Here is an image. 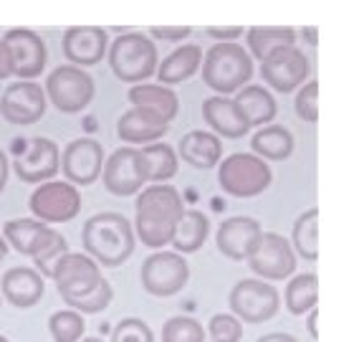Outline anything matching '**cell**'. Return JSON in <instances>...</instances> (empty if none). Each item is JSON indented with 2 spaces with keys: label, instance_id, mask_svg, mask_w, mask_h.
<instances>
[{
  "label": "cell",
  "instance_id": "cell-4",
  "mask_svg": "<svg viewBox=\"0 0 364 342\" xmlns=\"http://www.w3.org/2000/svg\"><path fill=\"white\" fill-rule=\"evenodd\" d=\"M109 66L127 84H144L157 71V46L142 33H122L109 48Z\"/></svg>",
  "mask_w": 364,
  "mask_h": 342
},
{
  "label": "cell",
  "instance_id": "cell-36",
  "mask_svg": "<svg viewBox=\"0 0 364 342\" xmlns=\"http://www.w3.org/2000/svg\"><path fill=\"white\" fill-rule=\"evenodd\" d=\"M112 299H114L112 284H109L107 279H102L89 294L74 296V299H63V302L68 304V309H76V312H81V314H99L112 304Z\"/></svg>",
  "mask_w": 364,
  "mask_h": 342
},
{
  "label": "cell",
  "instance_id": "cell-7",
  "mask_svg": "<svg viewBox=\"0 0 364 342\" xmlns=\"http://www.w3.org/2000/svg\"><path fill=\"white\" fill-rule=\"evenodd\" d=\"M94 91H97L94 79L74 63L53 68L46 79V99H51L53 107L66 114H76L89 107Z\"/></svg>",
  "mask_w": 364,
  "mask_h": 342
},
{
  "label": "cell",
  "instance_id": "cell-33",
  "mask_svg": "<svg viewBox=\"0 0 364 342\" xmlns=\"http://www.w3.org/2000/svg\"><path fill=\"white\" fill-rule=\"evenodd\" d=\"M294 249L304 261H316L318 259V211L309 208L306 213L296 218L294 223Z\"/></svg>",
  "mask_w": 364,
  "mask_h": 342
},
{
  "label": "cell",
  "instance_id": "cell-26",
  "mask_svg": "<svg viewBox=\"0 0 364 342\" xmlns=\"http://www.w3.org/2000/svg\"><path fill=\"white\" fill-rule=\"evenodd\" d=\"M203 63V51L200 46L185 43L180 48L170 53L167 58H162V63L157 66V76L162 84H180V81L190 79Z\"/></svg>",
  "mask_w": 364,
  "mask_h": 342
},
{
  "label": "cell",
  "instance_id": "cell-39",
  "mask_svg": "<svg viewBox=\"0 0 364 342\" xmlns=\"http://www.w3.org/2000/svg\"><path fill=\"white\" fill-rule=\"evenodd\" d=\"M112 342H154V332L144 319L127 317L114 325Z\"/></svg>",
  "mask_w": 364,
  "mask_h": 342
},
{
  "label": "cell",
  "instance_id": "cell-8",
  "mask_svg": "<svg viewBox=\"0 0 364 342\" xmlns=\"http://www.w3.org/2000/svg\"><path fill=\"white\" fill-rule=\"evenodd\" d=\"M28 208L41 223H68L81 213V193L68 180H46L31 193Z\"/></svg>",
  "mask_w": 364,
  "mask_h": 342
},
{
  "label": "cell",
  "instance_id": "cell-14",
  "mask_svg": "<svg viewBox=\"0 0 364 342\" xmlns=\"http://www.w3.org/2000/svg\"><path fill=\"white\" fill-rule=\"evenodd\" d=\"M46 89L28 79L13 81L0 94V114L11 125H33L46 114Z\"/></svg>",
  "mask_w": 364,
  "mask_h": 342
},
{
  "label": "cell",
  "instance_id": "cell-23",
  "mask_svg": "<svg viewBox=\"0 0 364 342\" xmlns=\"http://www.w3.org/2000/svg\"><path fill=\"white\" fill-rule=\"evenodd\" d=\"M203 117L205 122L223 137H230V140H238L245 137L250 130V125L245 122L243 112L238 109V104L233 99L225 97H210L203 102Z\"/></svg>",
  "mask_w": 364,
  "mask_h": 342
},
{
  "label": "cell",
  "instance_id": "cell-2",
  "mask_svg": "<svg viewBox=\"0 0 364 342\" xmlns=\"http://www.w3.org/2000/svg\"><path fill=\"white\" fill-rule=\"evenodd\" d=\"M84 249L99 266H122L134 254V228L122 213L104 211L91 216L81 228Z\"/></svg>",
  "mask_w": 364,
  "mask_h": 342
},
{
  "label": "cell",
  "instance_id": "cell-31",
  "mask_svg": "<svg viewBox=\"0 0 364 342\" xmlns=\"http://www.w3.org/2000/svg\"><path fill=\"white\" fill-rule=\"evenodd\" d=\"M147 170V182H165L177 172V155L167 142H152L139 150Z\"/></svg>",
  "mask_w": 364,
  "mask_h": 342
},
{
  "label": "cell",
  "instance_id": "cell-41",
  "mask_svg": "<svg viewBox=\"0 0 364 342\" xmlns=\"http://www.w3.org/2000/svg\"><path fill=\"white\" fill-rule=\"evenodd\" d=\"M149 33L157 36V38H165V41H182L193 33V28H190V26H175V28H170V26H152Z\"/></svg>",
  "mask_w": 364,
  "mask_h": 342
},
{
  "label": "cell",
  "instance_id": "cell-6",
  "mask_svg": "<svg viewBox=\"0 0 364 342\" xmlns=\"http://www.w3.org/2000/svg\"><path fill=\"white\" fill-rule=\"evenodd\" d=\"M230 312L248 325H261L279 314L281 307V294L273 284L263 279H240L238 284L230 289L228 296Z\"/></svg>",
  "mask_w": 364,
  "mask_h": 342
},
{
  "label": "cell",
  "instance_id": "cell-45",
  "mask_svg": "<svg viewBox=\"0 0 364 342\" xmlns=\"http://www.w3.org/2000/svg\"><path fill=\"white\" fill-rule=\"evenodd\" d=\"M6 182H8V157H6V152L0 150V193L6 190Z\"/></svg>",
  "mask_w": 364,
  "mask_h": 342
},
{
  "label": "cell",
  "instance_id": "cell-1",
  "mask_svg": "<svg viewBox=\"0 0 364 342\" xmlns=\"http://www.w3.org/2000/svg\"><path fill=\"white\" fill-rule=\"evenodd\" d=\"M182 213H185V205L177 188L167 182H154L142 188L134 203V231L139 241L149 249H162L172 244Z\"/></svg>",
  "mask_w": 364,
  "mask_h": 342
},
{
  "label": "cell",
  "instance_id": "cell-50",
  "mask_svg": "<svg viewBox=\"0 0 364 342\" xmlns=\"http://www.w3.org/2000/svg\"><path fill=\"white\" fill-rule=\"evenodd\" d=\"M0 307H3V294H0Z\"/></svg>",
  "mask_w": 364,
  "mask_h": 342
},
{
  "label": "cell",
  "instance_id": "cell-15",
  "mask_svg": "<svg viewBox=\"0 0 364 342\" xmlns=\"http://www.w3.org/2000/svg\"><path fill=\"white\" fill-rule=\"evenodd\" d=\"M13 170L26 182H46L53 180L61 170V150L48 137H31L26 152L13 160Z\"/></svg>",
  "mask_w": 364,
  "mask_h": 342
},
{
  "label": "cell",
  "instance_id": "cell-35",
  "mask_svg": "<svg viewBox=\"0 0 364 342\" xmlns=\"http://www.w3.org/2000/svg\"><path fill=\"white\" fill-rule=\"evenodd\" d=\"M205 327L193 317H170L162 325V342H205Z\"/></svg>",
  "mask_w": 364,
  "mask_h": 342
},
{
  "label": "cell",
  "instance_id": "cell-27",
  "mask_svg": "<svg viewBox=\"0 0 364 342\" xmlns=\"http://www.w3.org/2000/svg\"><path fill=\"white\" fill-rule=\"evenodd\" d=\"M238 109L243 112L245 122L250 127H263L276 117V99L271 97V91L263 89L258 84H248L238 91V97L233 99Z\"/></svg>",
  "mask_w": 364,
  "mask_h": 342
},
{
  "label": "cell",
  "instance_id": "cell-11",
  "mask_svg": "<svg viewBox=\"0 0 364 342\" xmlns=\"http://www.w3.org/2000/svg\"><path fill=\"white\" fill-rule=\"evenodd\" d=\"M248 266L263 281H281L294 274L296 254L281 234H261L256 249L248 256Z\"/></svg>",
  "mask_w": 364,
  "mask_h": 342
},
{
  "label": "cell",
  "instance_id": "cell-47",
  "mask_svg": "<svg viewBox=\"0 0 364 342\" xmlns=\"http://www.w3.org/2000/svg\"><path fill=\"white\" fill-rule=\"evenodd\" d=\"M6 256H8V241L0 236V261H3Z\"/></svg>",
  "mask_w": 364,
  "mask_h": 342
},
{
  "label": "cell",
  "instance_id": "cell-20",
  "mask_svg": "<svg viewBox=\"0 0 364 342\" xmlns=\"http://www.w3.org/2000/svg\"><path fill=\"white\" fill-rule=\"evenodd\" d=\"M46 291V281L36 269L31 266H13L0 279V294L3 302H11L18 309L36 307Z\"/></svg>",
  "mask_w": 364,
  "mask_h": 342
},
{
  "label": "cell",
  "instance_id": "cell-16",
  "mask_svg": "<svg viewBox=\"0 0 364 342\" xmlns=\"http://www.w3.org/2000/svg\"><path fill=\"white\" fill-rule=\"evenodd\" d=\"M8 53H11L13 76L18 79H36L46 68V43L31 28H11L3 36Z\"/></svg>",
  "mask_w": 364,
  "mask_h": 342
},
{
  "label": "cell",
  "instance_id": "cell-30",
  "mask_svg": "<svg viewBox=\"0 0 364 342\" xmlns=\"http://www.w3.org/2000/svg\"><path fill=\"white\" fill-rule=\"evenodd\" d=\"M248 48L256 58H266L268 53H273L276 48L296 43V31L286 28V26H253L248 28Z\"/></svg>",
  "mask_w": 364,
  "mask_h": 342
},
{
  "label": "cell",
  "instance_id": "cell-22",
  "mask_svg": "<svg viewBox=\"0 0 364 342\" xmlns=\"http://www.w3.org/2000/svg\"><path fill=\"white\" fill-rule=\"evenodd\" d=\"M56 234L58 231H53L48 223L31 221V218H16V221H8L3 226V239L8 241V246H13L18 254L31 259L41 254L46 244H51Z\"/></svg>",
  "mask_w": 364,
  "mask_h": 342
},
{
  "label": "cell",
  "instance_id": "cell-13",
  "mask_svg": "<svg viewBox=\"0 0 364 342\" xmlns=\"http://www.w3.org/2000/svg\"><path fill=\"white\" fill-rule=\"evenodd\" d=\"M104 147L99 140H71L61 152V172L71 185H91L104 170Z\"/></svg>",
  "mask_w": 364,
  "mask_h": 342
},
{
  "label": "cell",
  "instance_id": "cell-48",
  "mask_svg": "<svg viewBox=\"0 0 364 342\" xmlns=\"http://www.w3.org/2000/svg\"><path fill=\"white\" fill-rule=\"evenodd\" d=\"M79 342H104L102 337H81Z\"/></svg>",
  "mask_w": 364,
  "mask_h": 342
},
{
  "label": "cell",
  "instance_id": "cell-17",
  "mask_svg": "<svg viewBox=\"0 0 364 342\" xmlns=\"http://www.w3.org/2000/svg\"><path fill=\"white\" fill-rule=\"evenodd\" d=\"M309 74V61L296 46H284L268 53L261 61V76L268 86L276 91H294L296 86H301Z\"/></svg>",
  "mask_w": 364,
  "mask_h": 342
},
{
  "label": "cell",
  "instance_id": "cell-18",
  "mask_svg": "<svg viewBox=\"0 0 364 342\" xmlns=\"http://www.w3.org/2000/svg\"><path fill=\"white\" fill-rule=\"evenodd\" d=\"M263 228L256 218H248V216L228 218L218 228V249L230 261H248V256L256 249Z\"/></svg>",
  "mask_w": 364,
  "mask_h": 342
},
{
  "label": "cell",
  "instance_id": "cell-28",
  "mask_svg": "<svg viewBox=\"0 0 364 342\" xmlns=\"http://www.w3.org/2000/svg\"><path fill=\"white\" fill-rule=\"evenodd\" d=\"M210 234V221L203 211H185L175 228L172 236V246L177 249V254H195L203 249L205 239Z\"/></svg>",
  "mask_w": 364,
  "mask_h": 342
},
{
  "label": "cell",
  "instance_id": "cell-3",
  "mask_svg": "<svg viewBox=\"0 0 364 342\" xmlns=\"http://www.w3.org/2000/svg\"><path fill=\"white\" fill-rule=\"evenodd\" d=\"M253 76V58L235 41H220L205 53L203 81L218 94L240 91Z\"/></svg>",
  "mask_w": 364,
  "mask_h": 342
},
{
  "label": "cell",
  "instance_id": "cell-12",
  "mask_svg": "<svg viewBox=\"0 0 364 342\" xmlns=\"http://www.w3.org/2000/svg\"><path fill=\"white\" fill-rule=\"evenodd\" d=\"M51 279L56 281V289L61 294V299H74V296L89 294L102 276V266H99L89 254H74L68 251L58 259L56 269H53Z\"/></svg>",
  "mask_w": 364,
  "mask_h": 342
},
{
  "label": "cell",
  "instance_id": "cell-9",
  "mask_svg": "<svg viewBox=\"0 0 364 342\" xmlns=\"http://www.w3.org/2000/svg\"><path fill=\"white\" fill-rule=\"evenodd\" d=\"M139 279L152 296H175L188 286L190 266L177 251H154L144 259Z\"/></svg>",
  "mask_w": 364,
  "mask_h": 342
},
{
  "label": "cell",
  "instance_id": "cell-37",
  "mask_svg": "<svg viewBox=\"0 0 364 342\" xmlns=\"http://www.w3.org/2000/svg\"><path fill=\"white\" fill-rule=\"evenodd\" d=\"M63 254H68V241L63 239L61 234H56L51 244H46L43 249H41V254L33 256V269L43 276V279H51L53 269H56L58 259H61Z\"/></svg>",
  "mask_w": 364,
  "mask_h": 342
},
{
  "label": "cell",
  "instance_id": "cell-32",
  "mask_svg": "<svg viewBox=\"0 0 364 342\" xmlns=\"http://www.w3.org/2000/svg\"><path fill=\"white\" fill-rule=\"evenodd\" d=\"M286 309L291 314H306L318 302V279L316 274H299L286 286Z\"/></svg>",
  "mask_w": 364,
  "mask_h": 342
},
{
  "label": "cell",
  "instance_id": "cell-43",
  "mask_svg": "<svg viewBox=\"0 0 364 342\" xmlns=\"http://www.w3.org/2000/svg\"><path fill=\"white\" fill-rule=\"evenodd\" d=\"M11 74H13V68H11V53H8L6 43H3V38H0V79H8Z\"/></svg>",
  "mask_w": 364,
  "mask_h": 342
},
{
  "label": "cell",
  "instance_id": "cell-49",
  "mask_svg": "<svg viewBox=\"0 0 364 342\" xmlns=\"http://www.w3.org/2000/svg\"><path fill=\"white\" fill-rule=\"evenodd\" d=\"M0 342H13V340H8V337H3V335H0Z\"/></svg>",
  "mask_w": 364,
  "mask_h": 342
},
{
  "label": "cell",
  "instance_id": "cell-5",
  "mask_svg": "<svg viewBox=\"0 0 364 342\" xmlns=\"http://www.w3.org/2000/svg\"><path fill=\"white\" fill-rule=\"evenodd\" d=\"M271 180L273 172L266 165V160L253 152H233L218 167L220 188L235 198H256L271 185Z\"/></svg>",
  "mask_w": 364,
  "mask_h": 342
},
{
  "label": "cell",
  "instance_id": "cell-19",
  "mask_svg": "<svg viewBox=\"0 0 364 342\" xmlns=\"http://www.w3.org/2000/svg\"><path fill=\"white\" fill-rule=\"evenodd\" d=\"M63 56L74 66H94L107 53V31L99 26H71L63 33Z\"/></svg>",
  "mask_w": 364,
  "mask_h": 342
},
{
  "label": "cell",
  "instance_id": "cell-34",
  "mask_svg": "<svg viewBox=\"0 0 364 342\" xmlns=\"http://www.w3.org/2000/svg\"><path fill=\"white\" fill-rule=\"evenodd\" d=\"M48 332L53 342H79L86 332L84 314L76 309H58L48 317Z\"/></svg>",
  "mask_w": 364,
  "mask_h": 342
},
{
  "label": "cell",
  "instance_id": "cell-42",
  "mask_svg": "<svg viewBox=\"0 0 364 342\" xmlns=\"http://www.w3.org/2000/svg\"><path fill=\"white\" fill-rule=\"evenodd\" d=\"M205 33L213 36V38H220V41H230V38H238L243 36V28L240 26H233V28H215V26H208Z\"/></svg>",
  "mask_w": 364,
  "mask_h": 342
},
{
  "label": "cell",
  "instance_id": "cell-38",
  "mask_svg": "<svg viewBox=\"0 0 364 342\" xmlns=\"http://www.w3.org/2000/svg\"><path fill=\"white\" fill-rule=\"evenodd\" d=\"M208 335L213 342H240L243 340V322L235 314H213Z\"/></svg>",
  "mask_w": 364,
  "mask_h": 342
},
{
  "label": "cell",
  "instance_id": "cell-21",
  "mask_svg": "<svg viewBox=\"0 0 364 342\" xmlns=\"http://www.w3.org/2000/svg\"><path fill=\"white\" fill-rule=\"evenodd\" d=\"M170 125L165 120H159L157 114L147 112L142 107H132L124 112L117 122V135L129 145H152L154 140H162L167 135Z\"/></svg>",
  "mask_w": 364,
  "mask_h": 342
},
{
  "label": "cell",
  "instance_id": "cell-29",
  "mask_svg": "<svg viewBox=\"0 0 364 342\" xmlns=\"http://www.w3.org/2000/svg\"><path fill=\"white\" fill-rule=\"evenodd\" d=\"M250 150L261 160H289L294 152V135L281 125H266L253 135Z\"/></svg>",
  "mask_w": 364,
  "mask_h": 342
},
{
  "label": "cell",
  "instance_id": "cell-44",
  "mask_svg": "<svg viewBox=\"0 0 364 342\" xmlns=\"http://www.w3.org/2000/svg\"><path fill=\"white\" fill-rule=\"evenodd\" d=\"M256 342H299L294 335H289V332H268V335L258 337Z\"/></svg>",
  "mask_w": 364,
  "mask_h": 342
},
{
  "label": "cell",
  "instance_id": "cell-24",
  "mask_svg": "<svg viewBox=\"0 0 364 342\" xmlns=\"http://www.w3.org/2000/svg\"><path fill=\"white\" fill-rule=\"evenodd\" d=\"M132 107H142L147 112L157 114L159 120H165L170 125L180 112V99L172 89L165 84H134L127 94Z\"/></svg>",
  "mask_w": 364,
  "mask_h": 342
},
{
  "label": "cell",
  "instance_id": "cell-46",
  "mask_svg": "<svg viewBox=\"0 0 364 342\" xmlns=\"http://www.w3.org/2000/svg\"><path fill=\"white\" fill-rule=\"evenodd\" d=\"M316 322H318V312H316V307L309 312V319H306V330H309V335L314 337V340H318V330H316Z\"/></svg>",
  "mask_w": 364,
  "mask_h": 342
},
{
  "label": "cell",
  "instance_id": "cell-25",
  "mask_svg": "<svg viewBox=\"0 0 364 342\" xmlns=\"http://www.w3.org/2000/svg\"><path fill=\"white\" fill-rule=\"evenodd\" d=\"M180 157L185 162H190L193 167H203L210 170L220 162L223 155V142L218 140V135L203 130H193L180 140Z\"/></svg>",
  "mask_w": 364,
  "mask_h": 342
},
{
  "label": "cell",
  "instance_id": "cell-40",
  "mask_svg": "<svg viewBox=\"0 0 364 342\" xmlns=\"http://www.w3.org/2000/svg\"><path fill=\"white\" fill-rule=\"evenodd\" d=\"M296 114L306 122L318 120V84L309 81L301 86V91L296 94Z\"/></svg>",
  "mask_w": 364,
  "mask_h": 342
},
{
  "label": "cell",
  "instance_id": "cell-10",
  "mask_svg": "<svg viewBox=\"0 0 364 342\" xmlns=\"http://www.w3.org/2000/svg\"><path fill=\"white\" fill-rule=\"evenodd\" d=\"M102 180L107 185L109 193L127 198V195H136L147 182V170H144L142 155L136 147H119L114 150L107 160H104Z\"/></svg>",
  "mask_w": 364,
  "mask_h": 342
}]
</instances>
